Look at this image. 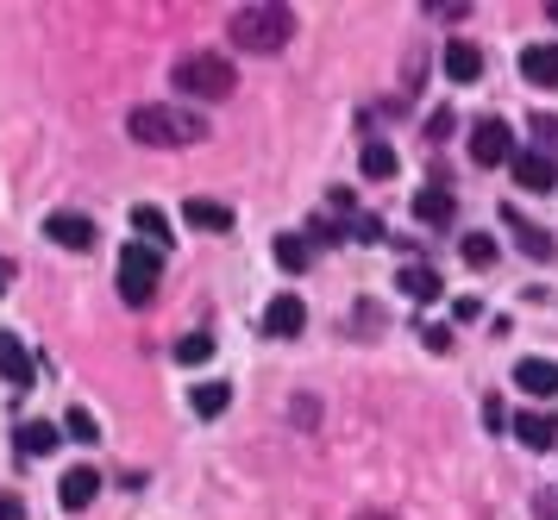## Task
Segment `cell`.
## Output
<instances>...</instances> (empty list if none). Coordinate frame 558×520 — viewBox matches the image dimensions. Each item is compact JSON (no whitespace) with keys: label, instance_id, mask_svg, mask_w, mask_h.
I'll list each match as a JSON object with an SVG mask.
<instances>
[{"label":"cell","instance_id":"obj_1","mask_svg":"<svg viewBox=\"0 0 558 520\" xmlns=\"http://www.w3.org/2000/svg\"><path fill=\"white\" fill-rule=\"evenodd\" d=\"M226 32H232V44H239L245 57H276V51H289V44H295V13L283 7V0H258V7L232 13Z\"/></svg>","mask_w":558,"mask_h":520},{"label":"cell","instance_id":"obj_2","mask_svg":"<svg viewBox=\"0 0 558 520\" xmlns=\"http://www.w3.org/2000/svg\"><path fill=\"white\" fill-rule=\"evenodd\" d=\"M126 132L138 145H157V151H182V145H201L207 120L195 107H132L126 113Z\"/></svg>","mask_w":558,"mask_h":520},{"label":"cell","instance_id":"obj_3","mask_svg":"<svg viewBox=\"0 0 558 520\" xmlns=\"http://www.w3.org/2000/svg\"><path fill=\"white\" fill-rule=\"evenodd\" d=\"M170 82H176V94H189L195 107H201V101H226V94L239 88V76H232V57H214V51L182 57V63L170 69Z\"/></svg>","mask_w":558,"mask_h":520},{"label":"cell","instance_id":"obj_4","mask_svg":"<svg viewBox=\"0 0 558 520\" xmlns=\"http://www.w3.org/2000/svg\"><path fill=\"white\" fill-rule=\"evenodd\" d=\"M157 282H164V251L145 245V239L126 245V251H120V301H126V307H145V301L157 295Z\"/></svg>","mask_w":558,"mask_h":520},{"label":"cell","instance_id":"obj_5","mask_svg":"<svg viewBox=\"0 0 558 520\" xmlns=\"http://www.w3.org/2000/svg\"><path fill=\"white\" fill-rule=\"evenodd\" d=\"M471 157L490 163V170H496V163H515V157H521V151H515V126H508L502 113L477 120V126H471Z\"/></svg>","mask_w":558,"mask_h":520},{"label":"cell","instance_id":"obj_6","mask_svg":"<svg viewBox=\"0 0 558 520\" xmlns=\"http://www.w3.org/2000/svg\"><path fill=\"white\" fill-rule=\"evenodd\" d=\"M44 239H57V245H69V251H95L101 226L88 220V214H76V207H57V214L44 220Z\"/></svg>","mask_w":558,"mask_h":520},{"label":"cell","instance_id":"obj_7","mask_svg":"<svg viewBox=\"0 0 558 520\" xmlns=\"http://www.w3.org/2000/svg\"><path fill=\"white\" fill-rule=\"evenodd\" d=\"M502 226H508V239H515V245L533 257V264H546V257L558 251V245H552V232H540V226L521 214V207H502Z\"/></svg>","mask_w":558,"mask_h":520},{"label":"cell","instance_id":"obj_8","mask_svg":"<svg viewBox=\"0 0 558 520\" xmlns=\"http://www.w3.org/2000/svg\"><path fill=\"white\" fill-rule=\"evenodd\" d=\"M508 170H515V182L527 188V195H552V188H558V163L546 151H521Z\"/></svg>","mask_w":558,"mask_h":520},{"label":"cell","instance_id":"obj_9","mask_svg":"<svg viewBox=\"0 0 558 520\" xmlns=\"http://www.w3.org/2000/svg\"><path fill=\"white\" fill-rule=\"evenodd\" d=\"M57 495H63V508H95V495H101V477H95V464H69L63 470V483H57Z\"/></svg>","mask_w":558,"mask_h":520},{"label":"cell","instance_id":"obj_10","mask_svg":"<svg viewBox=\"0 0 558 520\" xmlns=\"http://www.w3.org/2000/svg\"><path fill=\"white\" fill-rule=\"evenodd\" d=\"M515 439L527 445V452H546V445H558V420H552V408H521V414H515Z\"/></svg>","mask_w":558,"mask_h":520},{"label":"cell","instance_id":"obj_11","mask_svg":"<svg viewBox=\"0 0 558 520\" xmlns=\"http://www.w3.org/2000/svg\"><path fill=\"white\" fill-rule=\"evenodd\" d=\"M301 326H308V307H301L295 295H276V301L264 307V333H270V339H295Z\"/></svg>","mask_w":558,"mask_h":520},{"label":"cell","instance_id":"obj_12","mask_svg":"<svg viewBox=\"0 0 558 520\" xmlns=\"http://www.w3.org/2000/svg\"><path fill=\"white\" fill-rule=\"evenodd\" d=\"M182 220H189L195 232H232V207L214 201V195H189L182 201Z\"/></svg>","mask_w":558,"mask_h":520},{"label":"cell","instance_id":"obj_13","mask_svg":"<svg viewBox=\"0 0 558 520\" xmlns=\"http://www.w3.org/2000/svg\"><path fill=\"white\" fill-rule=\"evenodd\" d=\"M0 376H7L13 389H32V376H38V364H32V351L19 345L13 333H0Z\"/></svg>","mask_w":558,"mask_h":520},{"label":"cell","instance_id":"obj_14","mask_svg":"<svg viewBox=\"0 0 558 520\" xmlns=\"http://www.w3.org/2000/svg\"><path fill=\"white\" fill-rule=\"evenodd\" d=\"M13 445H19V458H51L63 445V427H51V420H26V427L13 433Z\"/></svg>","mask_w":558,"mask_h":520},{"label":"cell","instance_id":"obj_15","mask_svg":"<svg viewBox=\"0 0 558 520\" xmlns=\"http://www.w3.org/2000/svg\"><path fill=\"white\" fill-rule=\"evenodd\" d=\"M521 76L533 88H558V44H527V51H521Z\"/></svg>","mask_w":558,"mask_h":520},{"label":"cell","instance_id":"obj_16","mask_svg":"<svg viewBox=\"0 0 558 520\" xmlns=\"http://www.w3.org/2000/svg\"><path fill=\"white\" fill-rule=\"evenodd\" d=\"M452 214H458V207H452V188L427 182L421 195H414V220H421V226H452Z\"/></svg>","mask_w":558,"mask_h":520},{"label":"cell","instance_id":"obj_17","mask_svg":"<svg viewBox=\"0 0 558 520\" xmlns=\"http://www.w3.org/2000/svg\"><path fill=\"white\" fill-rule=\"evenodd\" d=\"M515 383H521L527 395L546 401V395H558V364H552V358H521V364H515Z\"/></svg>","mask_w":558,"mask_h":520},{"label":"cell","instance_id":"obj_18","mask_svg":"<svg viewBox=\"0 0 558 520\" xmlns=\"http://www.w3.org/2000/svg\"><path fill=\"white\" fill-rule=\"evenodd\" d=\"M446 76L452 82H477L483 76V51H477V44H464V38H452L446 44Z\"/></svg>","mask_w":558,"mask_h":520},{"label":"cell","instance_id":"obj_19","mask_svg":"<svg viewBox=\"0 0 558 520\" xmlns=\"http://www.w3.org/2000/svg\"><path fill=\"white\" fill-rule=\"evenodd\" d=\"M395 289H402L408 301H439V276L427 264H402L395 270Z\"/></svg>","mask_w":558,"mask_h":520},{"label":"cell","instance_id":"obj_20","mask_svg":"<svg viewBox=\"0 0 558 520\" xmlns=\"http://www.w3.org/2000/svg\"><path fill=\"white\" fill-rule=\"evenodd\" d=\"M458 257H464L471 270H490L502 251H496V239H490V232H464V239H458Z\"/></svg>","mask_w":558,"mask_h":520},{"label":"cell","instance_id":"obj_21","mask_svg":"<svg viewBox=\"0 0 558 520\" xmlns=\"http://www.w3.org/2000/svg\"><path fill=\"white\" fill-rule=\"evenodd\" d=\"M132 232H138L145 245H157V251L170 245V220L157 214V207H132Z\"/></svg>","mask_w":558,"mask_h":520},{"label":"cell","instance_id":"obj_22","mask_svg":"<svg viewBox=\"0 0 558 520\" xmlns=\"http://www.w3.org/2000/svg\"><path fill=\"white\" fill-rule=\"evenodd\" d=\"M226 401H232V389H226V383H201V389L189 395V408H195L201 420H220V414H226Z\"/></svg>","mask_w":558,"mask_h":520},{"label":"cell","instance_id":"obj_23","mask_svg":"<svg viewBox=\"0 0 558 520\" xmlns=\"http://www.w3.org/2000/svg\"><path fill=\"white\" fill-rule=\"evenodd\" d=\"M270 251H276V264H283V270H308V264H314V257H308V239H301V232H283V239H276Z\"/></svg>","mask_w":558,"mask_h":520},{"label":"cell","instance_id":"obj_24","mask_svg":"<svg viewBox=\"0 0 558 520\" xmlns=\"http://www.w3.org/2000/svg\"><path fill=\"white\" fill-rule=\"evenodd\" d=\"M63 439H76V445H95V439H101L95 414H88V408H69V414H63Z\"/></svg>","mask_w":558,"mask_h":520},{"label":"cell","instance_id":"obj_25","mask_svg":"<svg viewBox=\"0 0 558 520\" xmlns=\"http://www.w3.org/2000/svg\"><path fill=\"white\" fill-rule=\"evenodd\" d=\"M364 176L370 182H389L395 176V151L389 145H364Z\"/></svg>","mask_w":558,"mask_h":520},{"label":"cell","instance_id":"obj_26","mask_svg":"<svg viewBox=\"0 0 558 520\" xmlns=\"http://www.w3.org/2000/svg\"><path fill=\"white\" fill-rule=\"evenodd\" d=\"M176 358H182V364L195 370V364H207V358H214V339H207V333H189V339L176 345Z\"/></svg>","mask_w":558,"mask_h":520},{"label":"cell","instance_id":"obj_27","mask_svg":"<svg viewBox=\"0 0 558 520\" xmlns=\"http://www.w3.org/2000/svg\"><path fill=\"white\" fill-rule=\"evenodd\" d=\"M533 151H546L558 163V120H546V113H533Z\"/></svg>","mask_w":558,"mask_h":520},{"label":"cell","instance_id":"obj_28","mask_svg":"<svg viewBox=\"0 0 558 520\" xmlns=\"http://www.w3.org/2000/svg\"><path fill=\"white\" fill-rule=\"evenodd\" d=\"M427 7H433L439 19H464V13H471V0H427Z\"/></svg>","mask_w":558,"mask_h":520},{"label":"cell","instance_id":"obj_29","mask_svg":"<svg viewBox=\"0 0 558 520\" xmlns=\"http://www.w3.org/2000/svg\"><path fill=\"white\" fill-rule=\"evenodd\" d=\"M421 339H427V351H452V326H427Z\"/></svg>","mask_w":558,"mask_h":520},{"label":"cell","instance_id":"obj_30","mask_svg":"<svg viewBox=\"0 0 558 520\" xmlns=\"http://www.w3.org/2000/svg\"><path fill=\"white\" fill-rule=\"evenodd\" d=\"M452 314H458V320H477V314H483V301H477V295H458V301H452Z\"/></svg>","mask_w":558,"mask_h":520},{"label":"cell","instance_id":"obj_31","mask_svg":"<svg viewBox=\"0 0 558 520\" xmlns=\"http://www.w3.org/2000/svg\"><path fill=\"white\" fill-rule=\"evenodd\" d=\"M0 520H19V502H13V495H0Z\"/></svg>","mask_w":558,"mask_h":520},{"label":"cell","instance_id":"obj_32","mask_svg":"<svg viewBox=\"0 0 558 520\" xmlns=\"http://www.w3.org/2000/svg\"><path fill=\"white\" fill-rule=\"evenodd\" d=\"M352 520H395L389 508H364V514H352Z\"/></svg>","mask_w":558,"mask_h":520},{"label":"cell","instance_id":"obj_33","mask_svg":"<svg viewBox=\"0 0 558 520\" xmlns=\"http://www.w3.org/2000/svg\"><path fill=\"white\" fill-rule=\"evenodd\" d=\"M546 13H552V19H558V0H546Z\"/></svg>","mask_w":558,"mask_h":520},{"label":"cell","instance_id":"obj_34","mask_svg":"<svg viewBox=\"0 0 558 520\" xmlns=\"http://www.w3.org/2000/svg\"><path fill=\"white\" fill-rule=\"evenodd\" d=\"M0 289H7V264H0Z\"/></svg>","mask_w":558,"mask_h":520}]
</instances>
